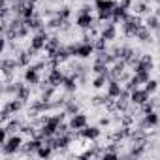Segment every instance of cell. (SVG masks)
<instances>
[{"label":"cell","instance_id":"obj_1","mask_svg":"<svg viewBox=\"0 0 160 160\" xmlns=\"http://www.w3.org/2000/svg\"><path fill=\"white\" fill-rule=\"evenodd\" d=\"M23 145H25V139H23V134L21 132L10 134L8 141L0 147V158H6V156H15L17 158V154L21 152Z\"/></svg>","mask_w":160,"mask_h":160},{"label":"cell","instance_id":"obj_2","mask_svg":"<svg viewBox=\"0 0 160 160\" xmlns=\"http://www.w3.org/2000/svg\"><path fill=\"white\" fill-rule=\"evenodd\" d=\"M68 49H70L72 57H75V58H79V60H87V58L94 57V53H96L92 43H87V42H81V40L75 42V43H70Z\"/></svg>","mask_w":160,"mask_h":160},{"label":"cell","instance_id":"obj_3","mask_svg":"<svg viewBox=\"0 0 160 160\" xmlns=\"http://www.w3.org/2000/svg\"><path fill=\"white\" fill-rule=\"evenodd\" d=\"M49 30L47 28H42V30H38V32H34L32 34V38H30V49L32 51H36V53H42L43 49H45V43H47V40H49Z\"/></svg>","mask_w":160,"mask_h":160},{"label":"cell","instance_id":"obj_4","mask_svg":"<svg viewBox=\"0 0 160 160\" xmlns=\"http://www.w3.org/2000/svg\"><path fill=\"white\" fill-rule=\"evenodd\" d=\"M42 79H43L42 72H38L34 66H27V68H23V81L28 83L30 87L40 85V83H42Z\"/></svg>","mask_w":160,"mask_h":160},{"label":"cell","instance_id":"obj_5","mask_svg":"<svg viewBox=\"0 0 160 160\" xmlns=\"http://www.w3.org/2000/svg\"><path fill=\"white\" fill-rule=\"evenodd\" d=\"M79 136L89 139V141H98L102 138V126L100 124H87L83 130H77Z\"/></svg>","mask_w":160,"mask_h":160},{"label":"cell","instance_id":"obj_6","mask_svg":"<svg viewBox=\"0 0 160 160\" xmlns=\"http://www.w3.org/2000/svg\"><path fill=\"white\" fill-rule=\"evenodd\" d=\"M96 23H98V19L92 13H77V17H75V27L79 30H89Z\"/></svg>","mask_w":160,"mask_h":160},{"label":"cell","instance_id":"obj_7","mask_svg":"<svg viewBox=\"0 0 160 160\" xmlns=\"http://www.w3.org/2000/svg\"><path fill=\"white\" fill-rule=\"evenodd\" d=\"M117 36H119V28H117V25H115V23H111V21H108L106 25L102 23L100 38H104L106 42H115V40H117Z\"/></svg>","mask_w":160,"mask_h":160},{"label":"cell","instance_id":"obj_8","mask_svg":"<svg viewBox=\"0 0 160 160\" xmlns=\"http://www.w3.org/2000/svg\"><path fill=\"white\" fill-rule=\"evenodd\" d=\"M68 122H70V128H72V130H83V128L89 124V117H87V113L79 111V113L72 115V117L68 119Z\"/></svg>","mask_w":160,"mask_h":160},{"label":"cell","instance_id":"obj_9","mask_svg":"<svg viewBox=\"0 0 160 160\" xmlns=\"http://www.w3.org/2000/svg\"><path fill=\"white\" fill-rule=\"evenodd\" d=\"M149 98H151V94H149L143 87H138V89H134V91L130 92V102L136 104V106H143Z\"/></svg>","mask_w":160,"mask_h":160},{"label":"cell","instance_id":"obj_10","mask_svg":"<svg viewBox=\"0 0 160 160\" xmlns=\"http://www.w3.org/2000/svg\"><path fill=\"white\" fill-rule=\"evenodd\" d=\"M77 85H79V81H77V75L75 73H66V77H64V81H62V91L64 92H70V94H75V91H77Z\"/></svg>","mask_w":160,"mask_h":160},{"label":"cell","instance_id":"obj_11","mask_svg":"<svg viewBox=\"0 0 160 160\" xmlns=\"http://www.w3.org/2000/svg\"><path fill=\"white\" fill-rule=\"evenodd\" d=\"M122 89H124V85L121 83V81H117V79H109V83L106 85V94L109 96V98H119L121 96V92H122Z\"/></svg>","mask_w":160,"mask_h":160},{"label":"cell","instance_id":"obj_12","mask_svg":"<svg viewBox=\"0 0 160 160\" xmlns=\"http://www.w3.org/2000/svg\"><path fill=\"white\" fill-rule=\"evenodd\" d=\"M136 40L139 42V43H152L156 38H154V32L151 30V28H147L145 25H141L139 28H138V34H136Z\"/></svg>","mask_w":160,"mask_h":160},{"label":"cell","instance_id":"obj_13","mask_svg":"<svg viewBox=\"0 0 160 160\" xmlns=\"http://www.w3.org/2000/svg\"><path fill=\"white\" fill-rule=\"evenodd\" d=\"M58 47H62V42H60V36H58V32H55V34H51L49 36V40H47V43H45V49H43V53H47L49 57L58 49Z\"/></svg>","mask_w":160,"mask_h":160},{"label":"cell","instance_id":"obj_14","mask_svg":"<svg viewBox=\"0 0 160 160\" xmlns=\"http://www.w3.org/2000/svg\"><path fill=\"white\" fill-rule=\"evenodd\" d=\"M62 27H64V19L58 17V15L45 19V28L51 30V32H62Z\"/></svg>","mask_w":160,"mask_h":160},{"label":"cell","instance_id":"obj_15","mask_svg":"<svg viewBox=\"0 0 160 160\" xmlns=\"http://www.w3.org/2000/svg\"><path fill=\"white\" fill-rule=\"evenodd\" d=\"M136 70H149V72H152V70H154V58H152V55H149V53L141 55V57H139V64H138ZM136 70H134V72H136Z\"/></svg>","mask_w":160,"mask_h":160},{"label":"cell","instance_id":"obj_16","mask_svg":"<svg viewBox=\"0 0 160 160\" xmlns=\"http://www.w3.org/2000/svg\"><path fill=\"white\" fill-rule=\"evenodd\" d=\"M152 8H151V4H147V2H143V0H134V6H132V12L134 13H138V15H149V13H152L151 12Z\"/></svg>","mask_w":160,"mask_h":160},{"label":"cell","instance_id":"obj_17","mask_svg":"<svg viewBox=\"0 0 160 160\" xmlns=\"http://www.w3.org/2000/svg\"><path fill=\"white\" fill-rule=\"evenodd\" d=\"M128 13H130V10H126V8H122V6H115L113 8V17H111V23H115V25H119V23H122L126 17H128Z\"/></svg>","mask_w":160,"mask_h":160},{"label":"cell","instance_id":"obj_18","mask_svg":"<svg viewBox=\"0 0 160 160\" xmlns=\"http://www.w3.org/2000/svg\"><path fill=\"white\" fill-rule=\"evenodd\" d=\"M143 25H145L147 28H151L152 32H156V30L160 28V17L152 12V13H149V15L143 17Z\"/></svg>","mask_w":160,"mask_h":160},{"label":"cell","instance_id":"obj_19","mask_svg":"<svg viewBox=\"0 0 160 160\" xmlns=\"http://www.w3.org/2000/svg\"><path fill=\"white\" fill-rule=\"evenodd\" d=\"M109 83V72L108 73H98V75H94V79H92V89L94 91H100V89H104L106 85Z\"/></svg>","mask_w":160,"mask_h":160},{"label":"cell","instance_id":"obj_20","mask_svg":"<svg viewBox=\"0 0 160 160\" xmlns=\"http://www.w3.org/2000/svg\"><path fill=\"white\" fill-rule=\"evenodd\" d=\"M115 6H117V0H94L96 12H113Z\"/></svg>","mask_w":160,"mask_h":160},{"label":"cell","instance_id":"obj_21","mask_svg":"<svg viewBox=\"0 0 160 160\" xmlns=\"http://www.w3.org/2000/svg\"><path fill=\"white\" fill-rule=\"evenodd\" d=\"M91 72H92L94 75H98V73H108V72H109V66H108L104 60L94 58V62H92V66H91Z\"/></svg>","mask_w":160,"mask_h":160},{"label":"cell","instance_id":"obj_22","mask_svg":"<svg viewBox=\"0 0 160 160\" xmlns=\"http://www.w3.org/2000/svg\"><path fill=\"white\" fill-rule=\"evenodd\" d=\"M55 152H57V151H55V149H53V147H51L49 143H45V141H43V145H42V147L38 149L36 156H38V158H51V156H53Z\"/></svg>","mask_w":160,"mask_h":160},{"label":"cell","instance_id":"obj_23","mask_svg":"<svg viewBox=\"0 0 160 160\" xmlns=\"http://www.w3.org/2000/svg\"><path fill=\"white\" fill-rule=\"evenodd\" d=\"M64 111H66L70 117H72V115H75V113H79V104L75 102V98H73V96L64 104Z\"/></svg>","mask_w":160,"mask_h":160},{"label":"cell","instance_id":"obj_24","mask_svg":"<svg viewBox=\"0 0 160 160\" xmlns=\"http://www.w3.org/2000/svg\"><path fill=\"white\" fill-rule=\"evenodd\" d=\"M158 85H160V83H158V79H152V77H151L149 81L143 85V89H145V91L152 96V94H156V92H158Z\"/></svg>","mask_w":160,"mask_h":160},{"label":"cell","instance_id":"obj_25","mask_svg":"<svg viewBox=\"0 0 160 160\" xmlns=\"http://www.w3.org/2000/svg\"><path fill=\"white\" fill-rule=\"evenodd\" d=\"M134 75H136V79H138L141 85H145L149 79H151V72H149V70H136Z\"/></svg>","mask_w":160,"mask_h":160},{"label":"cell","instance_id":"obj_26","mask_svg":"<svg viewBox=\"0 0 160 160\" xmlns=\"http://www.w3.org/2000/svg\"><path fill=\"white\" fill-rule=\"evenodd\" d=\"M57 15L62 17L64 21H70V19H72V8H70L68 4H62V6L57 10Z\"/></svg>","mask_w":160,"mask_h":160},{"label":"cell","instance_id":"obj_27","mask_svg":"<svg viewBox=\"0 0 160 160\" xmlns=\"http://www.w3.org/2000/svg\"><path fill=\"white\" fill-rule=\"evenodd\" d=\"M109 100V96L108 94H94L92 98H91V106H94V108H100V106H106V102Z\"/></svg>","mask_w":160,"mask_h":160},{"label":"cell","instance_id":"obj_28","mask_svg":"<svg viewBox=\"0 0 160 160\" xmlns=\"http://www.w3.org/2000/svg\"><path fill=\"white\" fill-rule=\"evenodd\" d=\"M108 43H109V42H106V40H104V38H100V36H98V38H94V42H92V45H94V51H96V53H100V51H108V49H109V47H108Z\"/></svg>","mask_w":160,"mask_h":160},{"label":"cell","instance_id":"obj_29","mask_svg":"<svg viewBox=\"0 0 160 160\" xmlns=\"http://www.w3.org/2000/svg\"><path fill=\"white\" fill-rule=\"evenodd\" d=\"M117 4H119V6H122V8H126V10H132L134 0H117Z\"/></svg>","mask_w":160,"mask_h":160},{"label":"cell","instance_id":"obj_30","mask_svg":"<svg viewBox=\"0 0 160 160\" xmlns=\"http://www.w3.org/2000/svg\"><path fill=\"white\" fill-rule=\"evenodd\" d=\"M111 121H113L111 117H100V121H98V124H100V126L104 128V126H109V124H111Z\"/></svg>","mask_w":160,"mask_h":160},{"label":"cell","instance_id":"obj_31","mask_svg":"<svg viewBox=\"0 0 160 160\" xmlns=\"http://www.w3.org/2000/svg\"><path fill=\"white\" fill-rule=\"evenodd\" d=\"M154 13H156V15H158V17H160V4H158V6H156V8H154Z\"/></svg>","mask_w":160,"mask_h":160},{"label":"cell","instance_id":"obj_32","mask_svg":"<svg viewBox=\"0 0 160 160\" xmlns=\"http://www.w3.org/2000/svg\"><path fill=\"white\" fill-rule=\"evenodd\" d=\"M152 4H156V6H158V4H160V0H152Z\"/></svg>","mask_w":160,"mask_h":160},{"label":"cell","instance_id":"obj_33","mask_svg":"<svg viewBox=\"0 0 160 160\" xmlns=\"http://www.w3.org/2000/svg\"><path fill=\"white\" fill-rule=\"evenodd\" d=\"M158 72H160V62H158Z\"/></svg>","mask_w":160,"mask_h":160},{"label":"cell","instance_id":"obj_34","mask_svg":"<svg viewBox=\"0 0 160 160\" xmlns=\"http://www.w3.org/2000/svg\"><path fill=\"white\" fill-rule=\"evenodd\" d=\"M158 115H160V108H158Z\"/></svg>","mask_w":160,"mask_h":160},{"label":"cell","instance_id":"obj_35","mask_svg":"<svg viewBox=\"0 0 160 160\" xmlns=\"http://www.w3.org/2000/svg\"><path fill=\"white\" fill-rule=\"evenodd\" d=\"M45 2H51V0H45Z\"/></svg>","mask_w":160,"mask_h":160}]
</instances>
